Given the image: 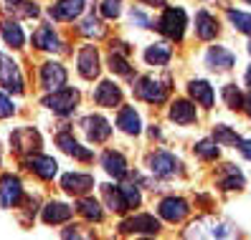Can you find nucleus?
Instances as JSON below:
<instances>
[{
	"mask_svg": "<svg viewBox=\"0 0 251 240\" xmlns=\"http://www.w3.org/2000/svg\"><path fill=\"white\" fill-rule=\"evenodd\" d=\"M185 238H233L239 235L236 228L226 220H218V218H198L196 222H190V228L183 233Z\"/></svg>",
	"mask_w": 251,
	"mask_h": 240,
	"instance_id": "1",
	"label": "nucleus"
},
{
	"mask_svg": "<svg viewBox=\"0 0 251 240\" xmlns=\"http://www.w3.org/2000/svg\"><path fill=\"white\" fill-rule=\"evenodd\" d=\"M185 25H188L185 10L183 8H168L165 13H162V18L157 21V31L162 36H168L170 41H183Z\"/></svg>",
	"mask_w": 251,
	"mask_h": 240,
	"instance_id": "2",
	"label": "nucleus"
},
{
	"mask_svg": "<svg viewBox=\"0 0 251 240\" xmlns=\"http://www.w3.org/2000/svg\"><path fill=\"white\" fill-rule=\"evenodd\" d=\"M10 147L18 157H28V154H36L41 149V134L33 127H21L10 134Z\"/></svg>",
	"mask_w": 251,
	"mask_h": 240,
	"instance_id": "3",
	"label": "nucleus"
},
{
	"mask_svg": "<svg viewBox=\"0 0 251 240\" xmlns=\"http://www.w3.org/2000/svg\"><path fill=\"white\" fill-rule=\"evenodd\" d=\"M76 104H79V91L76 88H56L53 94H49L46 99H43V107L46 109H51L53 114H61V116H66V114H71L74 109H76Z\"/></svg>",
	"mask_w": 251,
	"mask_h": 240,
	"instance_id": "4",
	"label": "nucleus"
},
{
	"mask_svg": "<svg viewBox=\"0 0 251 240\" xmlns=\"http://www.w3.org/2000/svg\"><path fill=\"white\" fill-rule=\"evenodd\" d=\"M0 86L10 94H23V76H21V68L18 64L13 61L10 56L0 53Z\"/></svg>",
	"mask_w": 251,
	"mask_h": 240,
	"instance_id": "5",
	"label": "nucleus"
},
{
	"mask_svg": "<svg viewBox=\"0 0 251 240\" xmlns=\"http://www.w3.org/2000/svg\"><path fill=\"white\" fill-rule=\"evenodd\" d=\"M135 96L147 104H165L168 99V86H162L152 76H140L135 84Z\"/></svg>",
	"mask_w": 251,
	"mask_h": 240,
	"instance_id": "6",
	"label": "nucleus"
},
{
	"mask_svg": "<svg viewBox=\"0 0 251 240\" xmlns=\"http://www.w3.org/2000/svg\"><path fill=\"white\" fill-rule=\"evenodd\" d=\"M147 167H150V172L155 177L168 179V177H175L180 172V162L175 159L170 152H155V154L147 157Z\"/></svg>",
	"mask_w": 251,
	"mask_h": 240,
	"instance_id": "7",
	"label": "nucleus"
},
{
	"mask_svg": "<svg viewBox=\"0 0 251 240\" xmlns=\"http://www.w3.org/2000/svg\"><path fill=\"white\" fill-rule=\"evenodd\" d=\"M23 197V185L16 175H3L0 177V205L3 207H16Z\"/></svg>",
	"mask_w": 251,
	"mask_h": 240,
	"instance_id": "8",
	"label": "nucleus"
},
{
	"mask_svg": "<svg viewBox=\"0 0 251 240\" xmlns=\"http://www.w3.org/2000/svg\"><path fill=\"white\" fill-rule=\"evenodd\" d=\"M66 84V68L56 61H46L41 66V86L46 91H56Z\"/></svg>",
	"mask_w": 251,
	"mask_h": 240,
	"instance_id": "9",
	"label": "nucleus"
},
{
	"mask_svg": "<svg viewBox=\"0 0 251 240\" xmlns=\"http://www.w3.org/2000/svg\"><path fill=\"white\" fill-rule=\"evenodd\" d=\"M81 129L86 131V139L94 142V144L107 142L109 134H112V127H109V122L104 116H86L81 122Z\"/></svg>",
	"mask_w": 251,
	"mask_h": 240,
	"instance_id": "10",
	"label": "nucleus"
},
{
	"mask_svg": "<svg viewBox=\"0 0 251 240\" xmlns=\"http://www.w3.org/2000/svg\"><path fill=\"white\" fill-rule=\"evenodd\" d=\"M157 210H160V218L168 220V222H180L190 213V207H188V202L183 197H165Z\"/></svg>",
	"mask_w": 251,
	"mask_h": 240,
	"instance_id": "11",
	"label": "nucleus"
},
{
	"mask_svg": "<svg viewBox=\"0 0 251 240\" xmlns=\"http://www.w3.org/2000/svg\"><path fill=\"white\" fill-rule=\"evenodd\" d=\"M160 230V222L152 215H135L120 225V233H145V235H155Z\"/></svg>",
	"mask_w": 251,
	"mask_h": 240,
	"instance_id": "12",
	"label": "nucleus"
},
{
	"mask_svg": "<svg viewBox=\"0 0 251 240\" xmlns=\"http://www.w3.org/2000/svg\"><path fill=\"white\" fill-rule=\"evenodd\" d=\"M94 101L99 104V107H120V101H122V88L117 86L114 81H101L97 86V91H94Z\"/></svg>",
	"mask_w": 251,
	"mask_h": 240,
	"instance_id": "13",
	"label": "nucleus"
},
{
	"mask_svg": "<svg viewBox=\"0 0 251 240\" xmlns=\"http://www.w3.org/2000/svg\"><path fill=\"white\" fill-rule=\"evenodd\" d=\"M244 182L246 179H244L241 170L236 167V164H224V167L216 172V185L221 190H241Z\"/></svg>",
	"mask_w": 251,
	"mask_h": 240,
	"instance_id": "14",
	"label": "nucleus"
},
{
	"mask_svg": "<svg viewBox=\"0 0 251 240\" xmlns=\"http://www.w3.org/2000/svg\"><path fill=\"white\" fill-rule=\"evenodd\" d=\"M56 144L61 147V149H64V152H66L69 157L79 159V162H92V157H94V154H92V149L81 147L76 139L71 137L69 131H61V134H58V137H56Z\"/></svg>",
	"mask_w": 251,
	"mask_h": 240,
	"instance_id": "15",
	"label": "nucleus"
},
{
	"mask_svg": "<svg viewBox=\"0 0 251 240\" xmlns=\"http://www.w3.org/2000/svg\"><path fill=\"white\" fill-rule=\"evenodd\" d=\"M61 187L69 195H86L94 187V177L92 175H81V172H69L61 177Z\"/></svg>",
	"mask_w": 251,
	"mask_h": 240,
	"instance_id": "16",
	"label": "nucleus"
},
{
	"mask_svg": "<svg viewBox=\"0 0 251 240\" xmlns=\"http://www.w3.org/2000/svg\"><path fill=\"white\" fill-rule=\"evenodd\" d=\"M233 61H236V56L228 51V48H224V46H213L208 53H205V66H208L211 71H228L231 66H233Z\"/></svg>",
	"mask_w": 251,
	"mask_h": 240,
	"instance_id": "17",
	"label": "nucleus"
},
{
	"mask_svg": "<svg viewBox=\"0 0 251 240\" xmlns=\"http://www.w3.org/2000/svg\"><path fill=\"white\" fill-rule=\"evenodd\" d=\"M25 167L33 175H38L41 179H53L58 172V164L53 157H43V154H33L31 159H25Z\"/></svg>",
	"mask_w": 251,
	"mask_h": 240,
	"instance_id": "18",
	"label": "nucleus"
},
{
	"mask_svg": "<svg viewBox=\"0 0 251 240\" xmlns=\"http://www.w3.org/2000/svg\"><path fill=\"white\" fill-rule=\"evenodd\" d=\"M79 73L84 79H97L99 76V53L94 46H84L79 51Z\"/></svg>",
	"mask_w": 251,
	"mask_h": 240,
	"instance_id": "19",
	"label": "nucleus"
},
{
	"mask_svg": "<svg viewBox=\"0 0 251 240\" xmlns=\"http://www.w3.org/2000/svg\"><path fill=\"white\" fill-rule=\"evenodd\" d=\"M81 10H84V0H58L49 13L56 21H74L81 16Z\"/></svg>",
	"mask_w": 251,
	"mask_h": 240,
	"instance_id": "20",
	"label": "nucleus"
},
{
	"mask_svg": "<svg viewBox=\"0 0 251 240\" xmlns=\"http://www.w3.org/2000/svg\"><path fill=\"white\" fill-rule=\"evenodd\" d=\"M74 210L66 205V202H49L46 207L41 210V220L46 225H58V222H66L71 220Z\"/></svg>",
	"mask_w": 251,
	"mask_h": 240,
	"instance_id": "21",
	"label": "nucleus"
},
{
	"mask_svg": "<svg viewBox=\"0 0 251 240\" xmlns=\"http://www.w3.org/2000/svg\"><path fill=\"white\" fill-rule=\"evenodd\" d=\"M170 119L175 124H193L198 119V114H196V107L188 99H175L170 104Z\"/></svg>",
	"mask_w": 251,
	"mask_h": 240,
	"instance_id": "22",
	"label": "nucleus"
},
{
	"mask_svg": "<svg viewBox=\"0 0 251 240\" xmlns=\"http://www.w3.org/2000/svg\"><path fill=\"white\" fill-rule=\"evenodd\" d=\"M117 127H120L125 134H140L142 131V122H140V114L135 111V107H122L120 114H117Z\"/></svg>",
	"mask_w": 251,
	"mask_h": 240,
	"instance_id": "23",
	"label": "nucleus"
},
{
	"mask_svg": "<svg viewBox=\"0 0 251 240\" xmlns=\"http://www.w3.org/2000/svg\"><path fill=\"white\" fill-rule=\"evenodd\" d=\"M196 36L201 41H211V38L218 36V23H216V18L211 16L208 10H198L196 13Z\"/></svg>",
	"mask_w": 251,
	"mask_h": 240,
	"instance_id": "24",
	"label": "nucleus"
},
{
	"mask_svg": "<svg viewBox=\"0 0 251 240\" xmlns=\"http://www.w3.org/2000/svg\"><path fill=\"white\" fill-rule=\"evenodd\" d=\"M101 164H104V170L114 177V179H122L127 177V159L120 154V152H114V149H107L104 154H101Z\"/></svg>",
	"mask_w": 251,
	"mask_h": 240,
	"instance_id": "25",
	"label": "nucleus"
},
{
	"mask_svg": "<svg viewBox=\"0 0 251 240\" xmlns=\"http://www.w3.org/2000/svg\"><path fill=\"white\" fill-rule=\"evenodd\" d=\"M188 91H190V99L193 101H198L201 107H205V109H211L213 107V88H211V84L208 81H190L188 84Z\"/></svg>",
	"mask_w": 251,
	"mask_h": 240,
	"instance_id": "26",
	"label": "nucleus"
},
{
	"mask_svg": "<svg viewBox=\"0 0 251 240\" xmlns=\"http://www.w3.org/2000/svg\"><path fill=\"white\" fill-rule=\"evenodd\" d=\"M101 195H104V202L109 205V210H114V213H127L129 205H127V197L122 187H112V185H101Z\"/></svg>",
	"mask_w": 251,
	"mask_h": 240,
	"instance_id": "27",
	"label": "nucleus"
},
{
	"mask_svg": "<svg viewBox=\"0 0 251 240\" xmlns=\"http://www.w3.org/2000/svg\"><path fill=\"white\" fill-rule=\"evenodd\" d=\"M33 46L41 48V51H58L61 43H58V36L53 33L51 25H41L38 31L33 33Z\"/></svg>",
	"mask_w": 251,
	"mask_h": 240,
	"instance_id": "28",
	"label": "nucleus"
},
{
	"mask_svg": "<svg viewBox=\"0 0 251 240\" xmlns=\"http://www.w3.org/2000/svg\"><path fill=\"white\" fill-rule=\"evenodd\" d=\"M170 56H173V48L168 43H152V46L145 51V61L150 66H165L170 61Z\"/></svg>",
	"mask_w": 251,
	"mask_h": 240,
	"instance_id": "29",
	"label": "nucleus"
},
{
	"mask_svg": "<svg viewBox=\"0 0 251 240\" xmlns=\"http://www.w3.org/2000/svg\"><path fill=\"white\" fill-rule=\"evenodd\" d=\"M0 31H3V38H5V43L8 46H13V48H23V31H21V25L16 23V21H3L0 23Z\"/></svg>",
	"mask_w": 251,
	"mask_h": 240,
	"instance_id": "30",
	"label": "nucleus"
},
{
	"mask_svg": "<svg viewBox=\"0 0 251 240\" xmlns=\"http://www.w3.org/2000/svg\"><path fill=\"white\" fill-rule=\"evenodd\" d=\"M76 210H79V213L89 220V222H99L101 218H104V213H101V205H99L97 200H92V197H84V200L76 205Z\"/></svg>",
	"mask_w": 251,
	"mask_h": 240,
	"instance_id": "31",
	"label": "nucleus"
},
{
	"mask_svg": "<svg viewBox=\"0 0 251 240\" xmlns=\"http://www.w3.org/2000/svg\"><path fill=\"white\" fill-rule=\"evenodd\" d=\"M213 139H216L218 144H228V147H239V142H241L239 134H236L231 127H226V124L213 127Z\"/></svg>",
	"mask_w": 251,
	"mask_h": 240,
	"instance_id": "32",
	"label": "nucleus"
},
{
	"mask_svg": "<svg viewBox=\"0 0 251 240\" xmlns=\"http://www.w3.org/2000/svg\"><path fill=\"white\" fill-rule=\"evenodd\" d=\"M224 101H226V107H228V109H233V111L244 109V104H246L244 94L239 91V88H236V84H228V86H224Z\"/></svg>",
	"mask_w": 251,
	"mask_h": 240,
	"instance_id": "33",
	"label": "nucleus"
},
{
	"mask_svg": "<svg viewBox=\"0 0 251 240\" xmlns=\"http://www.w3.org/2000/svg\"><path fill=\"white\" fill-rule=\"evenodd\" d=\"M81 33L89 36V38H101L107 33V25L101 23L97 16H89V18H84V23H81Z\"/></svg>",
	"mask_w": 251,
	"mask_h": 240,
	"instance_id": "34",
	"label": "nucleus"
},
{
	"mask_svg": "<svg viewBox=\"0 0 251 240\" xmlns=\"http://www.w3.org/2000/svg\"><path fill=\"white\" fill-rule=\"evenodd\" d=\"M196 154L201 157V159H205V162H213V159H218V142L213 139H203V142H198L196 144Z\"/></svg>",
	"mask_w": 251,
	"mask_h": 240,
	"instance_id": "35",
	"label": "nucleus"
},
{
	"mask_svg": "<svg viewBox=\"0 0 251 240\" xmlns=\"http://www.w3.org/2000/svg\"><path fill=\"white\" fill-rule=\"evenodd\" d=\"M228 21L239 28L241 33H246V36H251V16L249 13H241V10H228Z\"/></svg>",
	"mask_w": 251,
	"mask_h": 240,
	"instance_id": "36",
	"label": "nucleus"
},
{
	"mask_svg": "<svg viewBox=\"0 0 251 240\" xmlns=\"http://www.w3.org/2000/svg\"><path fill=\"white\" fill-rule=\"evenodd\" d=\"M109 68L120 76H132V66L127 61V56H120V53H112L109 56Z\"/></svg>",
	"mask_w": 251,
	"mask_h": 240,
	"instance_id": "37",
	"label": "nucleus"
},
{
	"mask_svg": "<svg viewBox=\"0 0 251 240\" xmlns=\"http://www.w3.org/2000/svg\"><path fill=\"white\" fill-rule=\"evenodd\" d=\"M8 10H16V13H21L23 18H36L38 16V5H33V3H16V5H8Z\"/></svg>",
	"mask_w": 251,
	"mask_h": 240,
	"instance_id": "38",
	"label": "nucleus"
},
{
	"mask_svg": "<svg viewBox=\"0 0 251 240\" xmlns=\"http://www.w3.org/2000/svg\"><path fill=\"white\" fill-rule=\"evenodd\" d=\"M120 0H104V3H101V16L104 18H117L120 16Z\"/></svg>",
	"mask_w": 251,
	"mask_h": 240,
	"instance_id": "39",
	"label": "nucleus"
},
{
	"mask_svg": "<svg viewBox=\"0 0 251 240\" xmlns=\"http://www.w3.org/2000/svg\"><path fill=\"white\" fill-rule=\"evenodd\" d=\"M122 192H125V197H127V205L129 207H137L140 205V192H137V187L135 185H122Z\"/></svg>",
	"mask_w": 251,
	"mask_h": 240,
	"instance_id": "40",
	"label": "nucleus"
},
{
	"mask_svg": "<svg viewBox=\"0 0 251 240\" xmlns=\"http://www.w3.org/2000/svg\"><path fill=\"white\" fill-rule=\"evenodd\" d=\"M13 114H16V107L10 104V99L5 94H0V119H8Z\"/></svg>",
	"mask_w": 251,
	"mask_h": 240,
	"instance_id": "41",
	"label": "nucleus"
},
{
	"mask_svg": "<svg viewBox=\"0 0 251 240\" xmlns=\"http://www.w3.org/2000/svg\"><path fill=\"white\" fill-rule=\"evenodd\" d=\"M132 23H137L140 28H150V25H152L150 18H147L145 13H140V10H132Z\"/></svg>",
	"mask_w": 251,
	"mask_h": 240,
	"instance_id": "42",
	"label": "nucleus"
},
{
	"mask_svg": "<svg viewBox=\"0 0 251 240\" xmlns=\"http://www.w3.org/2000/svg\"><path fill=\"white\" fill-rule=\"evenodd\" d=\"M112 53H120V56H129L132 48L127 46L125 41H112Z\"/></svg>",
	"mask_w": 251,
	"mask_h": 240,
	"instance_id": "43",
	"label": "nucleus"
},
{
	"mask_svg": "<svg viewBox=\"0 0 251 240\" xmlns=\"http://www.w3.org/2000/svg\"><path fill=\"white\" fill-rule=\"evenodd\" d=\"M239 152H241L246 159H251V142H249V139H241V142H239Z\"/></svg>",
	"mask_w": 251,
	"mask_h": 240,
	"instance_id": "44",
	"label": "nucleus"
},
{
	"mask_svg": "<svg viewBox=\"0 0 251 240\" xmlns=\"http://www.w3.org/2000/svg\"><path fill=\"white\" fill-rule=\"evenodd\" d=\"M140 3H147V5H157V8H162V5H165V0H140Z\"/></svg>",
	"mask_w": 251,
	"mask_h": 240,
	"instance_id": "45",
	"label": "nucleus"
},
{
	"mask_svg": "<svg viewBox=\"0 0 251 240\" xmlns=\"http://www.w3.org/2000/svg\"><path fill=\"white\" fill-rule=\"evenodd\" d=\"M244 109H246V114H249V116H251V96H249V99H246V104H244Z\"/></svg>",
	"mask_w": 251,
	"mask_h": 240,
	"instance_id": "46",
	"label": "nucleus"
},
{
	"mask_svg": "<svg viewBox=\"0 0 251 240\" xmlns=\"http://www.w3.org/2000/svg\"><path fill=\"white\" fill-rule=\"evenodd\" d=\"M246 84H249V86H251V68H249V71H246Z\"/></svg>",
	"mask_w": 251,
	"mask_h": 240,
	"instance_id": "47",
	"label": "nucleus"
},
{
	"mask_svg": "<svg viewBox=\"0 0 251 240\" xmlns=\"http://www.w3.org/2000/svg\"><path fill=\"white\" fill-rule=\"evenodd\" d=\"M5 3H8V5H16V3H21V0H5Z\"/></svg>",
	"mask_w": 251,
	"mask_h": 240,
	"instance_id": "48",
	"label": "nucleus"
},
{
	"mask_svg": "<svg viewBox=\"0 0 251 240\" xmlns=\"http://www.w3.org/2000/svg\"><path fill=\"white\" fill-rule=\"evenodd\" d=\"M249 53H251V43H249Z\"/></svg>",
	"mask_w": 251,
	"mask_h": 240,
	"instance_id": "49",
	"label": "nucleus"
},
{
	"mask_svg": "<svg viewBox=\"0 0 251 240\" xmlns=\"http://www.w3.org/2000/svg\"><path fill=\"white\" fill-rule=\"evenodd\" d=\"M246 3H251V0H246Z\"/></svg>",
	"mask_w": 251,
	"mask_h": 240,
	"instance_id": "50",
	"label": "nucleus"
}]
</instances>
